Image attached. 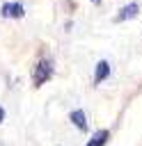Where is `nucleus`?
<instances>
[{
	"mask_svg": "<svg viewBox=\"0 0 142 146\" xmlns=\"http://www.w3.org/2000/svg\"><path fill=\"white\" fill-rule=\"evenodd\" d=\"M140 11H142V5L137 2V0H131V2H126V5H121L119 7V11L115 14V23H128V21H135L137 16H140Z\"/></svg>",
	"mask_w": 142,
	"mask_h": 146,
	"instance_id": "3",
	"label": "nucleus"
},
{
	"mask_svg": "<svg viewBox=\"0 0 142 146\" xmlns=\"http://www.w3.org/2000/svg\"><path fill=\"white\" fill-rule=\"evenodd\" d=\"M0 16L7 21H21L25 18V5L21 0H7L0 5Z\"/></svg>",
	"mask_w": 142,
	"mask_h": 146,
	"instance_id": "2",
	"label": "nucleus"
},
{
	"mask_svg": "<svg viewBox=\"0 0 142 146\" xmlns=\"http://www.w3.org/2000/svg\"><path fill=\"white\" fill-rule=\"evenodd\" d=\"M108 139H110V130H108V128H98L96 132L89 135V139H87L82 146H105Z\"/></svg>",
	"mask_w": 142,
	"mask_h": 146,
	"instance_id": "6",
	"label": "nucleus"
},
{
	"mask_svg": "<svg viewBox=\"0 0 142 146\" xmlns=\"http://www.w3.org/2000/svg\"><path fill=\"white\" fill-rule=\"evenodd\" d=\"M53 78H55V59H53L50 52L41 50V52L37 55L32 68H30V82H32L34 89H41V87L48 84Z\"/></svg>",
	"mask_w": 142,
	"mask_h": 146,
	"instance_id": "1",
	"label": "nucleus"
},
{
	"mask_svg": "<svg viewBox=\"0 0 142 146\" xmlns=\"http://www.w3.org/2000/svg\"><path fill=\"white\" fill-rule=\"evenodd\" d=\"M69 123H71L78 132H89V121H87L85 110H71V112H69Z\"/></svg>",
	"mask_w": 142,
	"mask_h": 146,
	"instance_id": "5",
	"label": "nucleus"
},
{
	"mask_svg": "<svg viewBox=\"0 0 142 146\" xmlns=\"http://www.w3.org/2000/svg\"><path fill=\"white\" fill-rule=\"evenodd\" d=\"M112 75V64L108 62V59H98L96 64H94V73H92V82L98 87L101 82H105L108 78Z\"/></svg>",
	"mask_w": 142,
	"mask_h": 146,
	"instance_id": "4",
	"label": "nucleus"
},
{
	"mask_svg": "<svg viewBox=\"0 0 142 146\" xmlns=\"http://www.w3.org/2000/svg\"><path fill=\"white\" fill-rule=\"evenodd\" d=\"M89 2H92V5H101L103 0H89Z\"/></svg>",
	"mask_w": 142,
	"mask_h": 146,
	"instance_id": "8",
	"label": "nucleus"
},
{
	"mask_svg": "<svg viewBox=\"0 0 142 146\" xmlns=\"http://www.w3.org/2000/svg\"><path fill=\"white\" fill-rule=\"evenodd\" d=\"M5 116H7V112H5V107H2V105H0V123H2V121H5Z\"/></svg>",
	"mask_w": 142,
	"mask_h": 146,
	"instance_id": "7",
	"label": "nucleus"
}]
</instances>
